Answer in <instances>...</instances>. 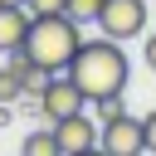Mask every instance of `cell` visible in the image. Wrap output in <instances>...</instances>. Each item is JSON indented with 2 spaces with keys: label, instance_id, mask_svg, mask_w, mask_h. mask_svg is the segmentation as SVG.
Wrapping results in <instances>:
<instances>
[{
  "label": "cell",
  "instance_id": "6da1fadb",
  "mask_svg": "<svg viewBox=\"0 0 156 156\" xmlns=\"http://www.w3.org/2000/svg\"><path fill=\"white\" fill-rule=\"evenodd\" d=\"M127 73H132V63H127V54H122V44L117 39H83L78 44V54H73V63H68V78L88 93V102L93 98H107V93H122L127 88Z\"/></svg>",
  "mask_w": 156,
  "mask_h": 156
},
{
  "label": "cell",
  "instance_id": "2e32d148",
  "mask_svg": "<svg viewBox=\"0 0 156 156\" xmlns=\"http://www.w3.org/2000/svg\"><path fill=\"white\" fill-rule=\"evenodd\" d=\"M73 156H107L102 146H88V151H73Z\"/></svg>",
  "mask_w": 156,
  "mask_h": 156
},
{
  "label": "cell",
  "instance_id": "52a82bcc",
  "mask_svg": "<svg viewBox=\"0 0 156 156\" xmlns=\"http://www.w3.org/2000/svg\"><path fill=\"white\" fill-rule=\"evenodd\" d=\"M29 34V10L24 5H0V54L20 49Z\"/></svg>",
  "mask_w": 156,
  "mask_h": 156
},
{
  "label": "cell",
  "instance_id": "8992f818",
  "mask_svg": "<svg viewBox=\"0 0 156 156\" xmlns=\"http://www.w3.org/2000/svg\"><path fill=\"white\" fill-rule=\"evenodd\" d=\"M54 127V136H58V146H63V156H73V151H88V146H98V117H88V107L83 112H73V117H58V122H49Z\"/></svg>",
  "mask_w": 156,
  "mask_h": 156
},
{
  "label": "cell",
  "instance_id": "7a4b0ae2",
  "mask_svg": "<svg viewBox=\"0 0 156 156\" xmlns=\"http://www.w3.org/2000/svg\"><path fill=\"white\" fill-rule=\"evenodd\" d=\"M78 44H83V24L68 20L63 10H54V15H29V34H24L20 49H24L44 73H68Z\"/></svg>",
  "mask_w": 156,
  "mask_h": 156
},
{
  "label": "cell",
  "instance_id": "30bf717a",
  "mask_svg": "<svg viewBox=\"0 0 156 156\" xmlns=\"http://www.w3.org/2000/svg\"><path fill=\"white\" fill-rule=\"evenodd\" d=\"M98 10H102V0H63V15L78 24H98Z\"/></svg>",
  "mask_w": 156,
  "mask_h": 156
},
{
  "label": "cell",
  "instance_id": "5b68a950",
  "mask_svg": "<svg viewBox=\"0 0 156 156\" xmlns=\"http://www.w3.org/2000/svg\"><path fill=\"white\" fill-rule=\"evenodd\" d=\"M98 146H102L107 156H146V127H141V117L122 112V117L102 122V132H98Z\"/></svg>",
  "mask_w": 156,
  "mask_h": 156
},
{
  "label": "cell",
  "instance_id": "9c48e42d",
  "mask_svg": "<svg viewBox=\"0 0 156 156\" xmlns=\"http://www.w3.org/2000/svg\"><path fill=\"white\" fill-rule=\"evenodd\" d=\"M0 102H24V78L5 63L0 68Z\"/></svg>",
  "mask_w": 156,
  "mask_h": 156
},
{
  "label": "cell",
  "instance_id": "3957f363",
  "mask_svg": "<svg viewBox=\"0 0 156 156\" xmlns=\"http://www.w3.org/2000/svg\"><path fill=\"white\" fill-rule=\"evenodd\" d=\"M98 29H102L107 39H117V44L146 34V0H102V10H98Z\"/></svg>",
  "mask_w": 156,
  "mask_h": 156
},
{
  "label": "cell",
  "instance_id": "7c38bea8",
  "mask_svg": "<svg viewBox=\"0 0 156 156\" xmlns=\"http://www.w3.org/2000/svg\"><path fill=\"white\" fill-rule=\"evenodd\" d=\"M24 10L29 15H54V10H63V0H24Z\"/></svg>",
  "mask_w": 156,
  "mask_h": 156
},
{
  "label": "cell",
  "instance_id": "9a60e30c",
  "mask_svg": "<svg viewBox=\"0 0 156 156\" xmlns=\"http://www.w3.org/2000/svg\"><path fill=\"white\" fill-rule=\"evenodd\" d=\"M10 117H15V102H0V127H10Z\"/></svg>",
  "mask_w": 156,
  "mask_h": 156
},
{
  "label": "cell",
  "instance_id": "4fadbf2b",
  "mask_svg": "<svg viewBox=\"0 0 156 156\" xmlns=\"http://www.w3.org/2000/svg\"><path fill=\"white\" fill-rule=\"evenodd\" d=\"M141 127H146V151L156 156V107H151V112L141 117Z\"/></svg>",
  "mask_w": 156,
  "mask_h": 156
},
{
  "label": "cell",
  "instance_id": "e0dca14e",
  "mask_svg": "<svg viewBox=\"0 0 156 156\" xmlns=\"http://www.w3.org/2000/svg\"><path fill=\"white\" fill-rule=\"evenodd\" d=\"M0 5H24V0H0Z\"/></svg>",
  "mask_w": 156,
  "mask_h": 156
},
{
  "label": "cell",
  "instance_id": "8fae6325",
  "mask_svg": "<svg viewBox=\"0 0 156 156\" xmlns=\"http://www.w3.org/2000/svg\"><path fill=\"white\" fill-rule=\"evenodd\" d=\"M127 107H122V93H107V98H93V117L98 122H112V117H122Z\"/></svg>",
  "mask_w": 156,
  "mask_h": 156
},
{
  "label": "cell",
  "instance_id": "5bb4252c",
  "mask_svg": "<svg viewBox=\"0 0 156 156\" xmlns=\"http://www.w3.org/2000/svg\"><path fill=\"white\" fill-rule=\"evenodd\" d=\"M141 58H146V68L156 73V34H146V44H141Z\"/></svg>",
  "mask_w": 156,
  "mask_h": 156
},
{
  "label": "cell",
  "instance_id": "277c9868",
  "mask_svg": "<svg viewBox=\"0 0 156 156\" xmlns=\"http://www.w3.org/2000/svg\"><path fill=\"white\" fill-rule=\"evenodd\" d=\"M83 107H88V93H83L68 73H49V83H44V93H39V112H44V122L73 117V112H83Z\"/></svg>",
  "mask_w": 156,
  "mask_h": 156
},
{
  "label": "cell",
  "instance_id": "ba28073f",
  "mask_svg": "<svg viewBox=\"0 0 156 156\" xmlns=\"http://www.w3.org/2000/svg\"><path fill=\"white\" fill-rule=\"evenodd\" d=\"M20 156H63V146H58L54 127H44V132H29V136H24V151H20Z\"/></svg>",
  "mask_w": 156,
  "mask_h": 156
}]
</instances>
